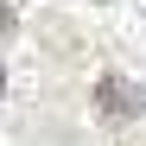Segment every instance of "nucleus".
<instances>
[{
	"label": "nucleus",
	"instance_id": "1",
	"mask_svg": "<svg viewBox=\"0 0 146 146\" xmlns=\"http://www.w3.org/2000/svg\"><path fill=\"white\" fill-rule=\"evenodd\" d=\"M140 83H127V76H102L95 83V114H108V121H133L140 114Z\"/></svg>",
	"mask_w": 146,
	"mask_h": 146
},
{
	"label": "nucleus",
	"instance_id": "2",
	"mask_svg": "<svg viewBox=\"0 0 146 146\" xmlns=\"http://www.w3.org/2000/svg\"><path fill=\"white\" fill-rule=\"evenodd\" d=\"M0 38H13V7H0Z\"/></svg>",
	"mask_w": 146,
	"mask_h": 146
},
{
	"label": "nucleus",
	"instance_id": "3",
	"mask_svg": "<svg viewBox=\"0 0 146 146\" xmlns=\"http://www.w3.org/2000/svg\"><path fill=\"white\" fill-rule=\"evenodd\" d=\"M0 89H7V70H0Z\"/></svg>",
	"mask_w": 146,
	"mask_h": 146
}]
</instances>
